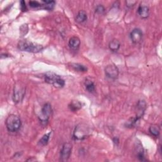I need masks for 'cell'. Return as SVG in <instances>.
<instances>
[{
	"mask_svg": "<svg viewBox=\"0 0 162 162\" xmlns=\"http://www.w3.org/2000/svg\"><path fill=\"white\" fill-rule=\"evenodd\" d=\"M17 47L20 51L32 53H37L40 52L44 48L41 45L29 41V40L26 39H22L19 40V42L17 45Z\"/></svg>",
	"mask_w": 162,
	"mask_h": 162,
	"instance_id": "1",
	"label": "cell"
},
{
	"mask_svg": "<svg viewBox=\"0 0 162 162\" xmlns=\"http://www.w3.org/2000/svg\"><path fill=\"white\" fill-rule=\"evenodd\" d=\"M45 81L47 84L59 89L63 88L65 84V80L60 75L53 72H48L45 74Z\"/></svg>",
	"mask_w": 162,
	"mask_h": 162,
	"instance_id": "2",
	"label": "cell"
},
{
	"mask_svg": "<svg viewBox=\"0 0 162 162\" xmlns=\"http://www.w3.org/2000/svg\"><path fill=\"white\" fill-rule=\"evenodd\" d=\"M5 125L9 132H15L18 131L21 127L22 122L18 115L10 114L7 117L5 120Z\"/></svg>",
	"mask_w": 162,
	"mask_h": 162,
	"instance_id": "3",
	"label": "cell"
},
{
	"mask_svg": "<svg viewBox=\"0 0 162 162\" xmlns=\"http://www.w3.org/2000/svg\"><path fill=\"white\" fill-rule=\"evenodd\" d=\"M53 113L52 107L50 103H47L43 105L42 107L41 111L40 112V114L39 115V120L40 123L43 126H46L48 123L49 119L50 117L51 116Z\"/></svg>",
	"mask_w": 162,
	"mask_h": 162,
	"instance_id": "4",
	"label": "cell"
},
{
	"mask_svg": "<svg viewBox=\"0 0 162 162\" xmlns=\"http://www.w3.org/2000/svg\"><path fill=\"white\" fill-rule=\"evenodd\" d=\"M90 131L88 127L84 124L77 125L74 131L73 137L76 140L82 141L87 138L89 136Z\"/></svg>",
	"mask_w": 162,
	"mask_h": 162,
	"instance_id": "5",
	"label": "cell"
},
{
	"mask_svg": "<svg viewBox=\"0 0 162 162\" xmlns=\"http://www.w3.org/2000/svg\"><path fill=\"white\" fill-rule=\"evenodd\" d=\"M26 94V88L20 83H17L13 89V100L14 103H19L22 102Z\"/></svg>",
	"mask_w": 162,
	"mask_h": 162,
	"instance_id": "6",
	"label": "cell"
},
{
	"mask_svg": "<svg viewBox=\"0 0 162 162\" xmlns=\"http://www.w3.org/2000/svg\"><path fill=\"white\" fill-rule=\"evenodd\" d=\"M72 150V145L70 143L64 144L60 151V160L62 161H67L70 156Z\"/></svg>",
	"mask_w": 162,
	"mask_h": 162,
	"instance_id": "7",
	"label": "cell"
},
{
	"mask_svg": "<svg viewBox=\"0 0 162 162\" xmlns=\"http://www.w3.org/2000/svg\"><path fill=\"white\" fill-rule=\"evenodd\" d=\"M105 73L108 78L112 80H115L118 76L119 70L115 65H108L105 69Z\"/></svg>",
	"mask_w": 162,
	"mask_h": 162,
	"instance_id": "8",
	"label": "cell"
},
{
	"mask_svg": "<svg viewBox=\"0 0 162 162\" xmlns=\"http://www.w3.org/2000/svg\"><path fill=\"white\" fill-rule=\"evenodd\" d=\"M143 33L142 31L139 28L134 29L130 34V37L132 40V42L134 44H138L141 41L142 39H143Z\"/></svg>",
	"mask_w": 162,
	"mask_h": 162,
	"instance_id": "9",
	"label": "cell"
},
{
	"mask_svg": "<svg viewBox=\"0 0 162 162\" xmlns=\"http://www.w3.org/2000/svg\"><path fill=\"white\" fill-rule=\"evenodd\" d=\"M146 109V103L144 100L139 101L137 104V115L136 117L141 120L143 118Z\"/></svg>",
	"mask_w": 162,
	"mask_h": 162,
	"instance_id": "10",
	"label": "cell"
},
{
	"mask_svg": "<svg viewBox=\"0 0 162 162\" xmlns=\"http://www.w3.org/2000/svg\"><path fill=\"white\" fill-rule=\"evenodd\" d=\"M69 46L70 49L77 51L80 46V40L77 36H73L69 40Z\"/></svg>",
	"mask_w": 162,
	"mask_h": 162,
	"instance_id": "11",
	"label": "cell"
},
{
	"mask_svg": "<svg viewBox=\"0 0 162 162\" xmlns=\"http://www.w3.org/2000/svg\"><path fill=\"white\" fill-rule=\"evenodd\" d=\"M137 13L141 18L146 19L150 15L149 7L145 5H140L137 10Z\"/></svg>",
	"mask_w": 162,
	"mask_h": 162,
	"instance_id": "12",
	"label": "cell"
},
{
	"mask_svg": "<svg viewBox=\"0 0 162 162\" xmlns=\"http://www.w3.org/2000/svg\"><path fill=\"white\" fill-rule=\"evenodd\" d=\"M88 20V15L86 12L84 10H80L78 12L75 21L79 24L85 22Z\"/></svg>",
	"mask_w": 162,
	"mask_h": 162,
	"instance_id": "13",
	"label": "cell"
},
{
	"mask_svg": "<svg viewBox=\"0 0 162 162\" xmlns=\"http://www.w3.org/2000/svg\"><path fill=\"white\" fill-rule=\"evenodd\" d=\"M120 43L118 39H114L113 40H112L109 43L108 47L109 49L112 52H117L120 48Z\"/></svg>",
	"mask_w": 162,
	"mask_h": 162,
	"instance_id": "14",
	"label": "cell"
},
{
	"mask_svg": "<svg viewBox=\"0 0 162 162\" xmlns=\"http://www.w3.org/2000/svg\"><path fill=\"white\" fill-rule=\"evenodd\" d=\"M69 108L72 112H77L82 108V103L79 102V101L74 100L71 101L69 105Z\"/></svg>",
	"mask_w": 162,
	"mask_h": 162,
	"instance_id": "15",
	"label": "cell"
},
{
	"mask_svg": "<svg viewBox=\"0 0 162 162\" xmlns=\"http://www.w3.org/2000/svg\"><path fill=\"white\" fill-rule=\"evenodd\" d=\"M74 70L79 72H86L88 71V68L80 64H75V63H72L71 64L70 66Z\"/></svg>",
	"mask_w": 162,
	"mask_h": 162,
	"instance_id": "16",
	"label": "cell"
},
{
	"mask_svg": "<svg viewBox=\"0 0 162 162\" xmlns=\"http://www.w3.org/2000/svg\"><path fill=\"white\" fill-rule=\"evenodd\" d=\"M42 8L49 11L52 10L55 5V1H46V0H43V1H42Z\"/></svg>",
	"mask_w": 162,
	"mask_h": 162,
	"instance_id": "17",
	"label": "cell"
},
{
	"mask_svg": "<svg viewBox=\"0 0 162 162\" xmlns=\"http://www.w3.org/2000/svg\"><path fill=\"white\" fill-rule=\"evenodd\" d=\"M149 131L151 135L155 137H158L160 133V128L156 124H153L149 128Z\"/></svg>",
	"mask_w": 162,
	"mask_h": 162,
	"instance_id": "18",
	"label": "cell"
},
{
	"mask_svg": "<svg viewBox=\"0 0 162 162\" xmlns=\"http://www.w3.org/2000/svg\"><path fill=\"white\" fill-rule=\"evenodd\" d=\"M51 134V132L50 131V132H48V134H45L40 139L39 141V144L41 146H46L48 145L50 138V136Z\"/></svg>",
	"mask_w": 162,
	"mask_h": 162,
	"instance_id": "19",
	"label": "cell"
},
{
	"mask_svg": "<svg viewBox=\"0 0 162 162\" xmlns=\"http://www.w3.org/2000/svg\"><path fill=\"white\" fill-rule=\"evenodd\" d=\"M137 157L140 161H146V160L145 159V153H144V150L143 148V146L140 144V146L137 147Z\"/></svg>",
	"mask_w": 162,
	"mask_h": 162,
	"instance_id": "20",
	"label": "cell"
},
{
	"mask_svg": "<svg viewBox=\"0 0 162 162\" xmlns=\"http://www.w3.org/2000/svg\"><path fill=\"white\" fill-rule=\"evenodd\" d=\"M85 86L89 93H93L95 91V85L93 82L89 80H86L85 82Z\"/></svg>",
	"mask_w": 162,
	"mask_h": 162,
	"instance_id": "21",
	"label": "cell"
},
{
	"mask_svg": "<svg viewBox=\"0 0 162 162\" xmlns=\"http://www.w3.org/2000/svg\"><path fill=\"white\" fill-rule=\"evenodd\" d=\"M29 6L32 8H42V4L38 2L37 1H30L29 2Z\"/></svg>",
	"mask_w": 162,
	"mask_h": 162,
	"instance_id": "22",
	"label": "cell"
},
{
	"mask_svg": "<svg viewBox=\"0 0 162 162\" xmlns=\"http://www.w3.org/2000/svg\"><path fill=\"white\" fill-rule=\"evenodd\" d=\"M95 12H96V13L99 14V15L103 14L104 12H105V7L102 5H99L98 6L96 7Z\"/></svg>",
	"mask_w": 162,
	"mask_h": 162,
	"instance_id": "23",
	"label": "cell"
},
{
	"mask_svg": "<svg viewBox=\"0 0 162 162\" xmlns=\"http://www.w3.org/2000/svg\"><path fill=\"white\" fill-rule=\"evenodd\" d=\"M126 6L129 8H131L132 7H134L136 3H137V1H127L126 2Z\"/></svg>",
	"mask_w": 162,
	"mask_h": 162,
	"instance_id": "24",
	"label": "cell"
},
{
	"mask_svg": "<svg viewBox=\"0 0 162 162\" xmlns=\"http://www.w3.org/2000/svg\"><path fill=\"white\" fill-rule=\"evenodd\" d=\"M20 9L22 12H25L27 10V7H26V3L24 1H21L20 2Z\"/></svg>",
	"mask_w": 162,
	"mask_h": 162,
	"instance_id": "25",
	"label": "cell"
}]
</instances>
